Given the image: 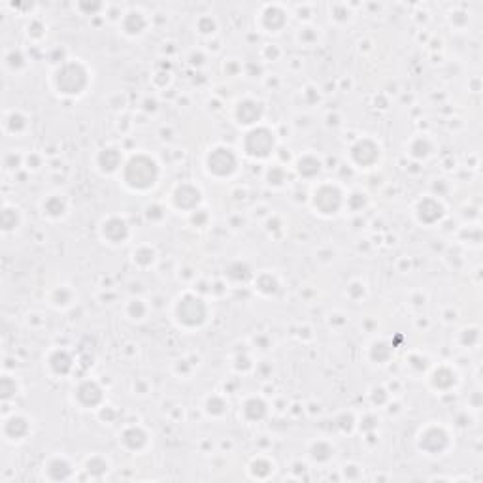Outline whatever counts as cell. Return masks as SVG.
Segmentation results:
<instances>
[{"label":"cell","instance_id":"6da1fadb","mask_svg":"<svg viewBox=\"0 0 483 483\" xmlns=\"http://www.w3.org/2000/svg\"><path fill=\"white\" fill-rule=\"evenodd\" d=\"M237 168V159L229 147H215L208 157V170L215 176H229Z\"/></svg>","mask_w":483,"mask_h":483},{"label":"cell","instance_id":"7a4b0ae2","mask_svg":"<svg viewBox=\"0 0 483 483\" xmlns=\"http://www.w3.org/2000/svg\"><path fill=\"white\" fill-rule=\"evenodd\" d=\"M270 144V142H274V135H270L269 130L263 129H255L251 130L246 138V153L251 157H269L270 150H274L272 145H264Z\"/></svg>","mask_w":483,"mask_h":483},{"label":"cell","instance_id":"3957f363","mask_svg":"<svg viewBox=\"0 0 483 483\" xmlns=\"http://www.w3.org/2000/svg\"><path fill=\"white\" fill-rule=\"evenodd\" d=\"M157 165L147 157H135V159H130L127 168H125V172L129 174H136L138 172V177H136L135 182L130 183L129 187L133 189H147L153 187L150 182H147V177H144V172H155Z\"/></svg>","mask_w":483,"mask_h":483}]
</instances>
